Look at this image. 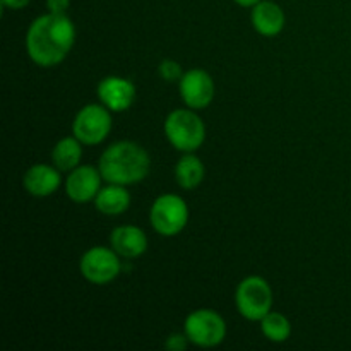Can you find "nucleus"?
<instances>
[{
	"instance_id": "obj_10",
	"label": "nucleus",
	"mask_w": 351,
	"mask_h": 351,
	"mask_svg": "<svg viewBox=\"0 0 351 351\" xmlns=\"http://www.w3.org/2000/svg\"><path fill=\"white\" fill-rule=\"evenodd\" d=\"M101 171L93 165H79L69 171L65 180V194L75 204H88L95 201L101 189Z\"/></svg>"
},
{
	"instance_id": "obj_9",
	"label": "nucleus",
	"mask_w": 351,
	"mask_h": 351,
	"mask_svg": "<svg viewBox=\"0 0 351 351\" xmlns=\"http://www.w3.org/2000/svg\"><path fill=\"white\" fill-rule=\"evenodd\" d=\"M215 81L204 69H191L178 81L182 101L192 110L208 108L215 99Z\"/></svg>"
},
{
	"instance_id": "obj_23",
	"label": "nucleus",
	"mask_w": 351,
	"mask_h": 351,
	"mask_svg": "<svg viewBox=\"0 0 351 351\" xmlns=\"http://www.w3.org/2000/svg\"><path fill=\"white\" fill-rule=\"evenodd\" d=\"M233 2L240 7H250V9H252V7L256 5V3H259L261 0H233Z\"/></svg>"
},
{
	"instance_id": "obj_15",
	"label": "nucleus",
	"mask_w": 351,
	"mask_h": 351,
	"mask_svg": "<svg viewBox=\"0 0 351 351\" xmlns=\"http://www.w3.org/2000/svg\"><path fill=\"white\" fill-rule=\"evenodd\" d=\"M93 202L101 215L119 216L129 209L130 192L127 191V185L106 184L105 187L99 189L98 195Z\"/></svg>"
},
{
	"instance_id": "obj_21",
	"label": "nucleus",
	"mask_w": 351,
	"mask_h": 351,
	"mask_svg": "<svg viewBox=\"0 0 351 351\" xmlns=\"http://www.w3.org/2000/svg\"><path fill=\"white\" fill-rule=\"evenodd\" d=\"M69 5H71V0H47L48 12L65 14L67 12Z\"/></svg>"
},
{
	"instance_id": "obj_20",
	"label": "nucleus",
	"mask_w": 351,
	"mask_h": 351,
	"mask_svg": "<svg viewBox=\"0 0 351 351\" xmlns=\"http://www.w3.org/2000/svg\"><path fill=\"white\" fill-rule=\"evenodd\" d=\"M189 338L185 332H171L165 341V348L170 351H184L189 346Z\"/></svg>"
},
{
	"instance_id": "obj_12",
	"label": "nucleus",
	"mask_w": 351,
	"mask_h": 351,
	"mask_svg": "<svg viewBox=\"0 0 351 351\" xmlns=\"http://www.w3.org/2000/svg\"><path fill=\"white\" fill-rule=\"evenodd\" d=\"M62 185V175L55 165L38 163L27 168L23 177V187L34 197H48Z\"/></svg>"
},
{
	"instance_id": "obj_5",
	"label": "nucleus",
	"mask_w": 351,
	"mask_h": 351,
	"mask_svg": "<svg viewBox=\"0 0 351 351\" xmlns=\"http://www.w3.org/2000/svg\"><path fill=\"white\" fill-rule=\"evenodd\" d=\"M149 223L156 233L175 237L184 232L189 223V206L180 195L163 194L154 199L149 209Z\"/></svg>"
},
{
	"instance_id": "obj_2",
	"label": "nucleus",
	"mask_w": 351,
	"mask_h": 351,
	"mask_svg": "<svg viewBox=\"0 0 351 351\" xmlns=\"http://www.w3.org/2000/svg\"><path fill=\"white\" fill-rule=\"evenodd\" d=\"M98 168L106 184L132 185L147 177L151 160L147 151L134 141H119L103 151Z\"/></svg>"
},
{
	"instance_id": "obj_18",
	"label": "nucleus",
	"mask_w": 351,
	"mask_h": 351,
	"mask_svg": "<svg viewBox=\"0 0 351 351\" xmlns=\"http://www.w3.org/2000/svg\"><path fill=\"white\" fill-rule=\"evenodd\" d=\"M261 331L271 343H285L291 336V322L285 314L271 311L261 319Z\"/></svg>"
},
{
	"instance_id": "obj_6",
	"label": "nucleus",
	"mask_w": 351,
	"mask_h": 351,
	"mask_svg": "<svg viewBox=\"0 0 351 351\" xmlns=\"http://www.w3.org/2000/svg\"><path fill=\"white\" fill-rule=\"evenodd\" d=\"M184 332L199 348H215L226 338V322L213 308H197L185 317Z\"/></svg>"
},
{
	"instance_id": "obj_16",
	"label": "nucleus",
	"mask_w": 351,
	"mask_h": 351,
	"mask_svg": "<svg viewBox=\"0 0 351 351\" xmlns=\"http://www.w3.org/2000/svg\"><path fill=\"white\" fill-rule=\"evenodd\" d=\"M206 177V167L194 153H185L175 165V180L184 191H194Z\"/></svg>"
},
{
	"instance_id": "obj_4",
	"label": "nucleus",
	"mask_w": 351,
	"mask_h": 351,
	"mask_svg": "<svg viewBox=\"0 0 351 351\" xmlns=\"http://www.w3.org/2000/svg\"><path fill=\"white\" fill-rule=\"evenodd\" d=\"M273 290L261 276H247L235 290V305L239 314L247 321L261 322L273 311Z\"/></svg>"
},
{
	"instance_id": "obj_19",
	"label": "nucleus",
	"mask_w": 351,
	"mask_h": 351,
	"mask_svg": "<svg viewBox=\"0 0 351 351\" xmlns=\"http://www.w3.org/2000/svg\"><path fill=\"white\" fill-rule=\"evenodd\" d=\"M158 74H160V77L163 81L178 82L182 79V75H184V71H182L180 64L177 60H173V58H165L158 65Z\"/></svg>"
},
{
	"instance_id": "obj_1",
	"label": "nucleus",
	"mask_w": 351,
	"mask_h": 351,
	"mask_svg": "<svg viewBox=\"0 0 351 351\" xmlns=\"http://www.w3.org/2000/svg\"><path fill=\"white\" fill-rule=\"evenodd\" d=\"M75 43V26L67 14L48 12L38 16L26 33L27 57L38 67L62 64Z\"/></svg>"
},
{
	"instance_id": "obj_17",
	"label": "nucleus",
	"mask_w": 351,
	"mask_h": 351,
	"mask_svg": "<svg viewBox=\"0 0 351 351\" xmlns=\"http://www.w3.org/2000/svg\"><path fill=\"white\" fill-rule=\"evenodd\" d=\"M82 146L84 144L75 136L62 137L51 149V163L60 171H72L81 165Z\"/></svg>"
},
{
	"instance_id": "obj_14",
	"label": "nucleus",
	"mask_w": 351,
	"mask_h": 351,
	"mask_svg": "<svg viewBox=\"0 0 351 351\" xmlns=\"http://www.w3.org/2000/svg\"><path fill=\"white\" fill-rule=\"evenodd\" d=\"M250 21H252L254 29H256L261 36L273 38L278 36V34L285 29L287 16H285L283 9H281L276 2L261 0L259 3H256V5L252 7Z\"/></svg>"
},
{
	"instance_id": "obj_22",
	"label": "nucleus",
	"mask_w": 351,
	"mask_h": 351,
	"mask_svg": "<svg viewBox=\"0 0 351 351\" xmlns=\"http://www.w3.org/2000/svg\"><path fill=\"white\" fill-rule=\"evenodd\" d=\"M0 2H2V5L7 7V9L21 10V9H24V7H26L31 0H0Z\"/></svg>"
},
{
	"instance_id": "obj_11",
	"label": "nucleus",
	"mask_w": 351,
	"mask_h": 351,
	"mask_svg": "<svg viewBox=\"0 0 351 351\" xmlns=\"http://www.w3.org/2000/svg\"><path fill=\"white\" fill-rule=\"evenodd\" d=\"M98 99L110 112L120 113L129 110L137 98V89L130 79L120 75H108L98 84Z\"/></svg>"
},
{
	"instance_id": "obj_13",
	"label": "nucleus",
	"mask_w": 351,
	"mask_h": 351,
	"mask_svg": "<svg viewBox=\"0 0 351 351\" xmlns=\"http://www.w3.org/2000/svg\"><path fill=\"white\" fill-rule=\"evenodd\" d=\"M110 247L122 259H139L147 250V237L139 226L120 225L110 233Z\"/></svg>"
},
{
	"instance_id": "obj_8",
	"label": "nucleus",
	"mask_w": 351,
	"mask_h": 351,
	"mask_svg": "<svg viewBox=\"0 0 351 351\" xmlns=\"http://www.w3.org/2000/svg\"><path fill=\"white\" fill-rule=\"evenodd\" d=\"M122 257L112 247H91L82 254L79 261V271L88 283L103 285L112 283L122 271Z\"/></svg>"
},
{
	"instance_id": "obj_7",
	"label": "nucleus",
	"mask_w": 351,
	"mask_h": 351,
	"mask_svg": "<svg viewBox=\"0 0 351 351\" xmlns=\"http://www.w3.org/2000/svg\"><path fill=\"white\" fill-rule=\"evenodd\" d=\"M112 125V112L101 103H89L75 113L72 132L84 146H98L108 137Z\"/></svg>"
},
{
	"instance_id": "obj_3",
	"label": "nucleus",
	"mask_w": 351,
	"mask_h": 351,
	"mask_svg": "<svg viewBox=\"0 0 351 351\" xmlns=\"http://www.w3.org/2000/svg\"><path fill=\"white\" fill-rule=\"evenodd\" d=\"M165 136L177 151L194 153L204 144L206 125L195 110L177 108L165 119Z\"/></svg>"
}]
</instances>
